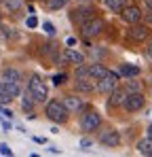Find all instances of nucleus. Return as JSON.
Instances as JSON below:
<instances>
[{
	"label": "nucleus",
	"mask_w": 152,
	"mask_h": 157,
	"mask_svg": "<svg viewBox=\"0 0 152 157\" xmlns=\"http://www.w3.org/2000/svg\"><path fill=\"white\" fill-rule=\"evenodd\" d=\"M45 115L49 117L53 123H66L68 121V108L59 100H51L49 104H47V108H45Z\"/></svg>",
	"instance_id": "1"
},
{
	"label": "nucleus",
	"mask_w": 152,
	"mask_h": 157,
	"mask_svg": "<svg viewBox=\"0 0 152 157\" xmlns=\"http://www.w3.org/2000/svg\"><path fill=\"white\" fill-rule=\"evenodd\" d=\"M27 91L32 94V98H34L36 102H47V98H49V89H47V85L42 83V78L38 77V75H34V77L30 78Z\"/></svg>",
	"instance_id": "2"
},
{
	"label": "nucleus",
	"mask_w": 152,
	"mask_h": 157,
	"mask_svg": "<svg viewBox=\"0 0 152 157\" xmlns=\"http://www.w3.org/2000/svg\"><path fill=\"white\" fill-rule=\"evenodd\" d=\"M103 28H106V21H103V19L91 17V19H87V21L80 26V34H82L85 38H95V36H100L101 32H103Z\"/></svg>",
	"instance_id": "3"
},
{
	"label": "nucleus",
	"mask_w": 152,
	"mask_h": 157,
	"mask_svg": "<svg viewBox=\"0 0 152 157\" xmlns=\"http://www.w3.org/2000/svg\"><path fill=\"white\" fill-rule=\"evenodd\" d=\"M144 104H146V98H144L142 91H129L127 98H125V102H123L125 110H129V113H137V110H142Z\"/></svg>",
	"instance_id": "4"
},
{
	"label": "nucleus",
	"mask_w": 152,
	"mask_h": 157,
	"mask_svg": "<svg viewBox=\"0 0 152 157\" xmlns=\"http://www.w3.org/2000/svg\"><path fill=\"white\" fill-rule=\"evenodd\" d=\"M118 78H121L118 72H110V70H108V75L95 83V89L101 91V94H110L114 87H118Z\"/></svg>",
	"instance_id": "5"
},
{
	"label": "nucleus",
	"mask_w": 152,
	"mask_h": 157,
	"mask_svg": "<svg viewBox=\"0 0 152 157\" xmlns=\"http://www.w3.org/2000/svg\"><path fill=\"white\" fill-rule=\"evenodd\" d=\"M100 125H101V117H100V113H95V110H89L80 119V128L85 132H93V130H97Z\"/></svg>",
	"instance_id": "6"
},
{
	"label": "nucleus",
	"mask_w": 152,
	"mask_h": 157,
	"mask_svg": "<svg viewBox=\"0 0 152 157\" xmlns=\"http://www.w3.org/2000/svg\"><path fill=\"white\" fill-rule=\"evenodd\" d=\"M129 36H131L133 40H137V43H144V40H148V36H150V28L139 24V21H137V24H131Z\"/></svg>",
	"instance_id": "7"
},
{
	"label": "nucleus",
	"mask_w": 152,
	"mask_h": 157,
	"mask_svg": "<svg viewBox=\"0 0 152 157\" xmlns=\"http://www.w3.org/2000/svg\"><path fill=\"white\" fill-rule=\"evenodd\" d=\"M100 142L103 144V147L114 149V147H118V144H121V134H118L116 130H106V132H101Z\"/></svg>",
	"instance_id": "8"
},
{
	"label": "nucleus",
	"mask_w": 152,
	"mask_h": 157,
	"mask_svg": "<svg viewBox=\"0 0 152 157\" xmlns=\"http://www.w3.org/2000/svg\"><path fill=\"white\" fill-rule=\"evenodd\" d=\"M121 17L125 19L127 24H137L139 19H142V11H139V6H125L123 11H121Z\"/></svg>",
	"instance_id": "9"
},
{
	"label": "nucleus",
	"mask_w": 152,
	"mask_h": 157,
	"mask_svg": "<svg viewBox=\"0 0 152 157\" xmlns=\"http://www.w3.org/2000/svg\"><path fill=\"white\" fill-rule=\"evenodd\" d=\"M93 17V9H76L70 13V19L74 21L76 26H82L87 19H91Z\"/></svg>",
	"instance_id": "10"
},
{
	"label": "nucleus",
	"mask_w": 152,
	"mask_h": 157,
	"mask_svg": "<svg viewBox=\"0 0 152 157\" xmlns=\"http://www.w3.org/2000/svg\"><path fill=\"white\" fill-rule=\"evenodd\" d=\"M127 89H121V87H114L112 91H110V100H108V106H121L123 102H125L127 98Z\"/></svg>",
	"instance_id": "11"
},
{
	"label": "nucleus",
	"mask_w": 152,
	"mask_h": 157,
	"mask_svg": "<svg viewBox=\"0 0 152 157\" xmlns=\"http://www.w3.org/2000/svg\"><path fill=\"white\" fill-rule=\"evenodd\" d=\"M63 106L68 108V113H78V110L85 108V102L80 98H76V96H66L63 98Z\"/></svg>",
	"instance_id": "12"
},
{
	"label": "nucleus",
	"mask_w": 152,
	"mask_h": 157,
	"mask_svg": "<svg viewBox=\"0 0 152 157\" xmlns=\"http://www.w3.org/2000/svg\"><path fill=\"white\" fill-rule=\"evenodd\" d=\"M0 81H2V83H19V81H21V72H19L17 68H4Z\"/></svg>",
	"instance_id": "13"
},
{
	"label": "nucleus",
	"mask_w": 152,
	"mask_h": 157,
	"mask_svg": "<svg viewBox=\"0 0 152 157\" xmlns=\"http://www.w3.org/2000/svg\"><path fill=\"white\" fill-rule=\"evenodd\" d=\"M61 59H63V62H72V64H78V66H80V64L85 62V55L78 53V51H74V49H66L63 55H61Z\"/></svg>",
	"instance_id": "14"
},
{
	"label": "nucleus",
	"mask_w": 152,
	"mask_h": 157,
	"mask_svg": "<svg viewBox=\"0 0 152 157\" xmlns=\"http://www.w3.org/2000/svg\"><path fill=\"white\" fill-rule=\"evenodd\" d=\"M95 78H80V81H76V89L78 91H82V94H91V91H95Z\"/></svg>",
	"instance_id": "15"
},
{
	"label": "nucleus",
	"mask_w": 152,
	"mask_h": 157,
	"mask_svg": "<svg viewBox=\"0 0 152 157\" xmlns=\"http://www.w3.org/2000/svg\"><path fill=\"white\" fill-rule=\"evenodd\" d=\"M89 75H91V78L100 81V78H103L108 75V68H103L101 64H93V66H89Z\"/></svg>",
	"instance_id": "16"
},
{
	"label": "nucleus",
	"mask_w": 152,
	"mask_h": 157,
	"mask_svg": "<svg viewBox=\"0 0 152 157\" xmlns=\"http://www.w3.org/2000/svg\"><path fill=\"white\" fill-rule=\"evenodd\" d=\"M137 151H139L142 155H152V136L142 138V140L137 142Z\"/></svg>",
	"instance_id": "17"
},
{
	"label": "nucleus",
	"mask_w": 152,
	"mask_h": 157,
	"mask_svg": "<svg viewBox=\"0 0 152 157\" xmlns=\"http://www.w3.org/2000/svg\"><path fill=\"white\" fill-rule=\"evenodd\" d=\"M118 75H121V77H127V78L137 77V75H139V68H137V66H131V64H123L121 70H118Z\"/></svg>",
	"instance_id": "18"
},
{
	"label": "nucleus",
	"mask_w": 152,
	"mask_h": 157,
	"mask_svg": "<svg viewBox=\"0 0 152 157\" xmlns=\"http://www.w3.org/2000/svg\"><path fill=\"white\" fill-rule=\"evenodd\" d=\"M2 4H4V9L9 13H19L24 9V0H4Z\"/></svg>",
	"instance_id": "19"
},
{
	"label": "nucleus",
	"mask_w": 152,
	"mask_h": 157,
	"mask_svg": "<svg viewBox=\"0 0 152 157\" xmlns=\"http://www.w3.org/2000/svg\"><path fill=\"white\" fill-rule=\"evenodd\" d=\"M103 4H106L110 11H114V13H121L127 6V0H103Z\"/></svg>",
	"instance_id": "20"
},
{
	"label": "nucleus",
	"mask_w": 152,
	"mask_h": 157,
	"mask_svg": "<svg viewBox=\"0 0 152 157\" xmlns=\"http://www.w3.org/2000/svg\"><path fill=\"white\" fill-rule=\"evenodd\" d=\"M2 89H6L13 98L21 96V85H19V83H2Z\"/></svg>",
	"instance_id": "21"
},
{
	"label": "nucleus",
	"mask_w": 152,
	"mask_h": 157,
	"mask_svg": "<svg viewBox=\"0 0 152 157\" xmlns=\"http://www.w3.org/2000/svg\"><path fill=\"white\" fill-rule=\"evenodd\" d=\"M34 102H36V100L32 98V94L25 91L24 98H21V106H24V110H32V108H34Z\"/></svg>",
	"instance_id": "22"
},
{
	"label": "nucleus",
	"mask_w": 152,
	"mask_h": 157,
	"mask_svg": "<svg viewBox=\"0 0 152 157\" xmlns=\"http://www.w3.org/2000/svg\"><path fill=\"white\" fill-rule=\"evenodd\" d=\"M127 91H142V83L137 81V77H131L127 81Z\"/></svg>",
	"instance_id": "23"
},
{
	"label": "nucleus",
	"mask_w": 152,
	"mask_h": 157,
	"mask_svg": "<svg viewBox=\"0 0 152 157\" xmlns=\"http://www.w3.org/2000/svg\"><path fill=\"white\" fill-rule=\"evenodd\" d=\"M11 102H13V96L6 89H2V85H0V104L4 106V104H11Z\"/></svg>",
	"instance_id": "24"
},
{
	"label": "nucleus",
	"mask_w": 152,
	"mask_h": 157,
	"mask_svg": "<svg viewBox=\"0 0 152 157\" xmlns=\"http://www.w3.org/2000/svg\"><path fill=\"white\" fill-rule=\"evenodd\" d=\"M66 2L68 0H47V6H49L51 11H57V9H63Z\"/></svg>",
	"instance_id": "25"
},
{
	"label": "nucleus",
	"mask_w": 152,
	"mask_h": 157,
	"mask_svg": "<svg viewBox=\"0 0 152 157\" xmlns=\"http://www.w3.org/2000/svg\"><path fill=\"white\" fill-rule=\"evenodd\" d=\"M42 30H45L49 36H53V34H55V26H53L51 21H45V24H42Z\"/></svg>",
	"instance_id": "26"
},
{
	"label": "nucleus",
	"mask_w": 152,
	"mask_h": 157,
	"mask_svg": "<svg viewBox=\"0 0 152 157\" xmlns=\"http://www.w3.org/2000/svg\"><path fill=\"white\" fill-rule=\"evenodd\" d=\"M0 155H13V151H11V147H9V144H4V142H2V144H0Z\"/></svg>",
	"instance_id": "27"
},
{
	"label": "nucleus",
	"mask_w": 152,
	"mask_h": 157,
	"mask_svg": "<svg viewBox=\"0 0 152 157\" xmlns=\"http://www.w3.org/2000/svg\"><path fill=\"white\" fill-rule=\"evenodd\" d=\"M61 83H66V75H55L53 77V85H61Z\"/></svg>",
	"instance_id": "28"
},
{
	"label": "nucleus",
	"mask_w": 152,
	"mask_h": 157,
	"mask_svg": "<svg viewBox=\"0 0 152 157\" xmlns=\"http://www.w3.org/2000/svg\"><path fill=\"white\" fill-rule=\"evenodd\" d=\"M25 26H27V28H36V26H38V19H36V17H27Z\"/></svg>",
	"instance_id": "29"
},
{
	"label": "nucleus",
	"mask_w": 152,
	"mask_h": 157,
	"mask_svg": "<svg viewBox=\"0 0 152 157\" xmlns=\"http://www.w3.org/2000/svg\"><path fill=\"white\" fill-rule=\"evenodd\" d=\"M80 147H82V149H89V147H91V140H89V138H82V140H80Z\"/></svg>",
	"instance_id": "30"
},
{
	"label": "nucleus",
	"mask_w": 152,
	"mask_h": 157,
	"mask_svg": "<svg viewBox=\"0 0 152 157\" xmlns=\"http://www.w3.org/2000/svg\"><path fill=\"white\" fill-rule=\"evenodd\" d=\"M66 43H68V47H72V45H76V38H72V36H70V38H68Z\"/></svg>",
	"instance_id": "31"
},
{
	"label": "nucleus",
	"mask_w": 152,
	"mask_h": 157,
	"mask_svg": "<svg viewBox=\"0 0 152 157\" xmlns=\"http://www.w3.org/2000/svg\"><path fill=\"white\" fill-rule=\"evenodd\" d=\"M146 21H148V24H152V11L148 13V15H146Z\"/></svg>",
	"instance_id": "32"
},
{
	"label": "nucleus",
	"mask_w": 152,
	"mask_h": 157,
	"mask_svg": "<svg viewBox=\"0 0 152 157\" xmlns=\"http://www.w3.org/2000/svg\"><path fill=\"white\" fill-rule=\"evenodd\" d=\"M144 2H146V6H148V9L152 11V0H144Z\"/></svg>",
	"instance_id": "33"
},
{
	"label": "nucleus",
	"mask_w": 152,
	"mask_h": 157,
	"mask_svg": "<svg viewBox=\"0 0 152 157\" xmlns=\"http://www.w3.org/2000/svg\"><path fill=\"white\" fill-rule=\"evenodd\" d=\"M148 55L152 57V43H150V47H148Z\"/></svg>",
	"instance_id": "34"
},
{
	"label": "nucleus",
	"mask_w": 152,
	"mask_h": 157,
	"mask_svg": "<svg viewBox=\"0 0 152 157\" xmlns=\"http://www.w3.org/2000/svg\"><path fill=\"white\" fill-rule=\"evenodd\" d=\"M148 132H150V136H152V123H150V128H148Z\"/></svg>",
	"instance_id": "35"
},
{
	"label": "nucleus",
	"mask_w": 152,
	"mask_h": 157,
	"mask_svg": "<svg viewBox=\"0 0 152 157\" xmlns=\"http://www.w3.org/2000/svg\"><path fill=\"white\" fill-rule=\"evenodd\" d=\"M76 2H85V0H76Z\"/></svg>",
	"instance_id": "36"
},
{
	"label": "nucleus",
	"mask_w": 152,
	"mask_h": 157,
	"mask_svg": "<svg viewBox=\"0 0 152 157\" xmlns=\"http://www.w3.org/2000/svg\"><path fill=\"white\" fill-rule=\"evenodd\" d=\"M0 85H2V81H0Z\"/></svg>",
	"instance_id": "37"
},
{
	"label": "nucleus",
	"mask_w": 152,
	"mask_h": 157,
	"mask_svg": "<svg viewBox=\"0 0 152 157\" xmlns=\"http://www.w3.org/2000/svg\"><path fill=\"white\" fill-rule=\"evenodd\" d=\"M45 2H47V0H45Z\"/></svg>",
	"instance_id": "38"
}]
</instances>
